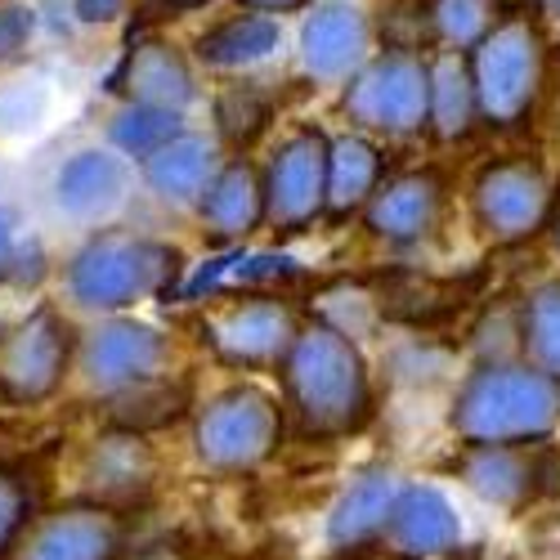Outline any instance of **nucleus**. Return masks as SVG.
Wrapping results in <instances>:
<instances>
[{
    "instance_id": "6ab92c4d",
    "label": "nucleus",
    "mask_w": 560,
    "mask_h": 560,
    "mask_svg": "<svg viewBox=\"0 0 560 560\" xmlns=\"http://www.w3.org/2000/svg\"><path fill=\"white\" fill-rule=\"evenodd\" d=\"M198 202H202V220L211 229V238L220 243L243 238V233H252L265 220V189H260V175L247 162L220 166Z\"/></svg>"
},
{
    "instance_id": "f257e3e1",
    "label": "nucleus",
    "mask_w": 560,
    "mask_h": 560,
    "mask_svg": "<svg viewBox=\"0 0 560 560\" xmlns=\"http://www.w3.org/2000/svg\"><path fill=\"white\" fill-rule=\"evenodd\" d=\"M283 386L310 435H346L368 417V372L350 337L328 323H314L310 332L283 354Z\"/></svg>"
},
{
    "instance_id": "5701e85b",
    "label": "nucleus",
    "mask_w": 560,
    "mask_h": 560,
    "mask_svg": "<svg viewBox=\"0 0 560 560\" xmlns=\"http://www.w3.org/2000/svg\"><path fill=\"white\" fill-rule=\"evenodd\" d=\"M382 179V153L368 144V139H337L328 144V189H323V207L332 215H350L354 207H363L377 194Z\"/></svg>"
},
{
    "instance_id": "f704fd0d",
    "label": "nucleus",
    "mask_w": 560,
    "mask_h": 560,
    "mask_svg": "<svg viewBox=\"0 0 560 560\" xmlns=\"http://www.w3.org/2000/svg\"><path fill=\"white\" fill-rule=\"evenodd\" d=\"M10 252H14V215L0 211V269L10 265Z\"/></svg>"
},
{
    "instance_id": "9b49d317",
    "label": "nucleus",
    "mask_w": 560,
    "mask_h": 560,
    "mask_svg": "<svg viewBox=\"0 0 560 560\" xmlns=\"http://www.w3.org/2000/svg\"><path fill=\"white\" fill-rule=\"evenodd\" d=\"M265 189V220L278 229H301L323 211V189H328V139L318 130L292 135L278 149Z\"/></svg>"
},
{
    "instance_id": "f3484780",
    "label": "nucleus",
    "mask_w": 560,
    "mask_h": 560,
    "mask_svg": "<svg viewBox=\"0 0 560 560\" xmlns=\"http://www.w3.org/2000/svg\"><path fill=\"white\" fill-rule=\"evenodd\" d=\"M126 184H130V166L117 153L85 149V153L68 158L63 171L55 175V198L68 215L95 220L126 198Z\"/></svg>"
},
{
    "instance_id": "f8f14e48",
    "label": "nucleus",
    "mask_w": 560,
    "mask_h": 560,
    "mask_svg": "<svg viewBox=\"0 0 560 560\" xmlns=\"http://www.w3.org/2000/svg\"><path fill=\"white\" fill-rule=\"evenodd\" d=\"M166 337L149 323H135V318H113L104 328L85 341L81 350V368L85 377L95 382L100 390H117L126 382H144L158 377V368L166 363Z\"/></svg>"
},
{
    "instance_id": "6e6552de",
    "label": "nucleus",
    "mask_w": 560,
    "mask_h": 560,
    "mask_svg": "<svg viewBox=\"0 0 560 560\" xmlns=\"http://www.w3.org/2000/svg\"><path fill=\"white\" fill-rule=\"evenodd\" d=\"M476 215L498 243H521L538 233L551 215V179L529 158H506L480 171Z\"/></svg>"
},
{
    "instance_id": "20e7f679",
    "label": "nucleus",
    "mask_w": 560,
    "mask_h": 560,
    "mask_svg": "<svg viewBox=\"0 0 560 560\" xmlns=\"http://www.w3.org/2000/svg\"><path fill=\"white\" fill-rule=\"evenodd\" d=\"M471 85H476V108L498 121L511 126L521 121L538 95L542 81V36L529 19H502L493 23L471 55Z\"/></svg>"
},
{
    "instance_id": "4be33fe9",
    "label": "nucleus",
    "mask_w": 560,
    "mask_h": 560,
    "mask_svg": "<svg viewBox=\"0 0 560 560\" xmlns=\"http://www.w3.org/2000/svg\"><path fill=\"white\" fill-rule=\"evenodd\" d=\"M476 117V85H471V68L457 50H444L427 63V121L435 126L440 139H457L466 135Z\"/></svg>"
},
{
    "instance_id": "c85d7f7f",
    "label": "nucleus",
    "mask_w": 560,
    "mask_h": 560,
    "mask_svg": "<svg viewBox=\"0 0 560 560\" xmlns=\"http://www.w3.org/2000/svg\"><path fill=\"white\" fill-rule=\"evenodd\" d=\"M215 121H220V135L229 139V144H252V139L269 126V100L260 95V90L252 85H233L220 95L215 104Z\"/></svg>"
},
{
    "instance_id": "aec40b11",
    "label": "nucleus",
    "mask_w": 560,
    "mask_h": 560,
    "mask_svg": "<svg viewBox=\"0 0 560 560\" xmlns=\"http://www.w3.org/2000/svg\"><path fill=\"white\" fill-rule=\"evenodd\" d=\"M466 296H471V283H457V278H431V273L377 278V305L386 318H399V323H440L457 314Z\"/></svg>"
},
{
    "instance_id": "f03ea898",
    "label": "nucleus",
    "mask_w": 560,
    "mask_h": 560,
    "mask_svg": "<svg viewBox=\"0 0 560 560\" xmlns=\"http://www.w3.org/2000/svg\"><path fill=\"white\" fill-rule=\"evenodd\" d=\"M556 422H560V377H551L542 368H506V363L480 368L462 386L453 408V427L471 448L538 440Z\"/></svg>"
},
{
    "instance_id": "1a4fd4ad",
    "label": "nucleus",
    "mask_w": 560,
    "mask_h": 560,
    "mask_svg": "<svg viewBox=\"0 0 560 560\" xmlns=\"http://www.w3.org/2000/svg\"><path fill=\"white\" fill-rule=\"evenodd\" d=\"M126 542V525L113 506L77 502L50 516H32L10 560H113Z\"/></svg>"
},
{
    "instance_id": "412c9836",
    "label": "nucleus",
    "mask_w": 560,
    "mask_h": 560,
    "mask_svg": "<svg viewBox=\"0 0 560 560\" xmlns=\"http://www.w3.org/2000/svg\"><path fill=\"white\" fill-rule=\"evenodd\" d=\"M390 506H395V476L390 471L359 476L341 493V502L332 506V516H328V542L332 547H350V551L368 547L372 538L386 529Z\"/></svg>"
},
{
    "instance_id": "58836bf2",
    "label": "nucleus",
    "mask_w": 560,
    "mask_h": 560,
    "mask_svg": "<svg viewBox=\"0 0 560 560\" xmlns=\"http://www.w3.org/2000/svg\"><path fill=\"white\" fill-rule=\"evenodd\" d=\"M551 10H556V14H560V0H551Z\"/></svg>"
},
{
    "instance_id": "393cba45",
    "label": "nucleus",
    "mask_w": 560,
    "mask_h": 560,
    "mask_svg": "<svg viewBox=\"0 0 560 560\" xmlns=\"http://www.w3.org/2000/svg\"><path fill=\"white\" fill-rule=\"evenodd\" d=\"M462 476L480 498H489L498 506H521L534 493V462L511 453V444L471 448V457L462 462Z\"/></svg>"
},
{
    "instance_id": "dca6fc26",
    "label": "nucleus",
    "mask_w": 560,
    "mask_h": 560,
    "mask_svg": "<svg viewBox=\"0 0 560 560\" xmlns=\"http://www.w3.org/2000/svg\"><path fill=\"white\" fill-rule=\"evenodd\" d=\"M215 171H220L215 144H211V139H202V135H184V130L144 158L149 189L162 194V198L175 202V207L198 202V198L207 194V184L215 179Z\"/></svg>"
},
{
    "instance_id": "7c9ffc66",
    "label": "nucleus",
    "mask_w": 560,
    "mask_h": 560,
    "mask_svg": "<svg viewBox=\"0 0 560 560\" xmlns=\"http://www.w3.org/2000/svg\"><path fill=\"white\" fill-rule=\"evenodd\" d=\"M36 516L32 511V489L19 471L0 466V556H10V547L19 542V534L27 529V521Z\"/></svg>"
},
{
    "instance_id": "72a5a7b5",
    "label": "nucleus",
    "mask_w": 560,
    "mask_h": 560,
    "mask_svg": "<svg viewBox=\"0 0 560 560\" xmlns=\"http://www.w3.org/2000/svg\"><path fill=\"white\" fill-rule=\"evenodd\" d=\"M126 10V0H77V14L85 23H113Z\"/></svg>"
},
{
    "instance_id": "4c0bfd02",
    "label": "nucleus",
    "mask_w": 560,
    "mask_h": 560,
    "mask_svg": "<svg viewBox=\"0 0 560 560\" xmlns=\"http://www.w3.org/2000/svg\"><path fill=\"white\" fill-rule=\"evenodd\" d=\"M551 229H556V247H560V207L551 202Z\"/></svg>"
},
{
    "instance_id": "e433bc0d",
    "label": "nucleus",
    "mask_w": 560,
    "mask_h": 560,
    "mask_svg": "<svg viewBox=\"0 0 560 560\" xmlns=\"http://www.w3.org/2000/svg\"><path fill=\"white\" fill-rule=\"evenodd\" d=\"M162 5H175V10H194V5H207V0H162Z\"/></svg>"
},
{
    "instance_id": "39448f33",
    "label": "nucleus",
    "mask_w": 560,
    "mask_h": 560,
    "mask_svg": "<svg viewBox=\"0 0 560 560\" xmlns=\"http://www.w3.org/2000/svg\"><path fill=\"white\" fill-rule=\"evenodd\" d=\"M72 359V328L55 305L32 310L23 323L0 332V399L40 404L50 399Z\"/></svg>"
},
{
    "instance_id": "9d476101",
    "label": "nucleus",
    "mask_w": 560,
    "mask_h": 560,
    "mask_svg": "<svg viewBox=\"0 0 560 560\" xmlns=\"http://www.w3.org/2000/svg\"><path fill=\"white\" fill-rule=\"evenodd\" d=\"M202 337L224 363L265 368L288 354V346L296 341V323L288 305H278L269 296H243L211 310L202 323Z\"/></svg>"
},
{
    "instance_id": "ea45409f",
    "label": "nucleus",
    "mask_w": 560,
    "mask_h": 560,
    "mask_svg": "<svg viewBox=\"0 0 560 560\" xmlns=\"http://www.w3.org/2000/svg\"><path fill=\"white\" fill-rule=\"evenodd\" d=\"M0 332H5V323H0Z\"/></svg>"
},
{
    "instance_id": "4468645a",
    "label": "nucleus",
    "mask_w": 560,
    "mask_h": 560,
    "mask_svg": "<svg viewBox=\"0 0 560 560\" xmlns=\"http://www.w3.org/2000/svg\"><path fill=\"white\" fill-rule=\"evenodd\" d=\"M113 90L130 104H149V108H171V113H184L194 104V77H189V63H184L171 45L162 40H144L121 59L117 77H113Z\"/></svg>"
},
{
    "instance_id": "bb28decb",
    "label": "nucleus",
    "mask_w": 560,
    "mask_h": 560,
    "mask_svg": "<svg viewBox=\"0 0 560 560\" xmlns=\"http://www.w3.org/2000/svg\"><path fill=\"white\" fill-rule=\"evenodd\" d=\"M521 341H525V354L534 359V368L560 377V278L556 283H542L529 296L525 318H521Z\"/></svg>"
},
{
    "instance_id": "ddd939ff",
    "label": "nucleus",
    "mask_w": 560,
    "mask_h": 560,
    "mask_svg": "<svg viewBox=\"0 0 560 560\" xmlns=\"http://www.w3.org/2000/svg\"><path fill=\"white\" fill-rule=\"evenodd\" d=\"M382 534L399 556H444L457 547L462 525H457L453 502L440 489L417 485L408 493H395V506Z\"/></svg>"
},
{
    "instance_id": "423d86ee",
    "label": "nucleus",
    "mask_w": 560,
    "mask_h": 560,
    "mask_svg": "<svg viewBox=\"0 0 560 560\" xmlns=\"http://www.w3.org/2000/svg\"><path fill=\"white\" fill-rule=\"evenodd\" d=\"M278 404L256 386L215 395L198 417V453L215 471H247L278 444Z\"/></svg>"
},
{
    "instance_id": "cd10ccee",
    "label": "nucleus",
    "mask_w": 560,
    "mask_h": 560,
    "mask_svg": "<svg viewBox=\"0 0 560 560\" xmlns=\"http://www.w3.org/2000/svg\"><path fill=\"white\" fill-rule=\"evenodd\" d=\"M184 126H179V113H171V108H149V104H130V108H121L117 117H113V144L121 149V153H130V158H139L144 162L153 149H162L166 139H175Z\"/></svg>"
},
{
    "instance_id": "2eb2a0df",
    "label": "nucleus",
    "mask_w": 560,
    "mask_h": 560,
    "mask_svg": "<svg viewBox=\"0 0 560 560\" xmlns=\"http://www.w3.org/2000/svg\"><path fill=\"white\" fill-rule=\"evenodd\" d=\"M368 50V19L363 10L354 5H318L301 32V59H305V72L323 77V81H337L346 77Z\"/></svg>"
},
{
    "instance_id": "a878e982",
    "label": "nucleus",
    "mask_w": 560,
    "mask_h": 560,
    "mask_svg": "<svg viewBox=\"0 0 560 560\" xmlns=\"http://www.w3.org/2000/svg\"><path fill=\"white\" fill-rule=\"evenodd\" d=\"M278 50V23L260 14L229 19L198 40V59L211 68H252Z\"/></svg>"
},
{
    "instance_id": "b1692460",
    "label": "nucleus",
    "mask_w": 560,
    "mask_h": 560,
    "mask_svg": "<svg viewBox=\"0 0 560 560\" xmlns=\"http://www.w3.org/2000/svg\"><path fill=\"white\" fill-rule=\"evenodd\" d=\"M189 408V390L179 382H162V377H144V382H126L113 390L108 399V422L126 435H139V431H158L166 422Z\"/></svg>"
},
{
    "instance_id": "a211bd4d",
    "label": "nucleus",
    "mask_w": 560,
    "mask_h": 560,
    "mask_svg": "<svg viewBox=\"0 0 560 560\" xmlns=\"http://www.w3.org/2000/svg\"><path fill=\"white\" fill-rule=\"evenodd\" d=\"M440 215V179L431 171H412L390 179L382 194L368 202V224L390 243H412L435 224Z\"/></svg>"
},
{
    "instance_id": "7ed1b4c3",
    "label": "nucleus",
    "mask_w": 560,
    "mask_h": 560,
    "mask_svg": "<svg viewBox=\"0 0 560 560\" xmlns=\"http://www.w3.org/2000/svg\"><path fill=\"white\" fill-rule=\"evenodd\" d=\"M179 273V252L153 238L108 229L95 233L68 265V292L85 310H121L139 296H166Z\"/></svg>"
},
{
    "instance_id": "c9c22d12",
    "label": "nucleus",
    "mask_w": 560,
    "mask_h": 560,
    "mask_svg": "<svg viewBox=\"0 0 560 560\" xmlns=\"http://www.w3.org/2000/svg\"><path fill=\"white\" fill-rule=\"evenodd\" d=\"M243 5H252V10H301L305 0H243Z\"/></svg>"
},
{
    "instance_id": "c756f323",
    "label": "nucleus",
    "mask_w": 560,
    "mask_h": 560,
    "mask_svg": "<svg viewBox=\"0 0 560 560\" xmlns=\"http://www.w3.org/2000/svg\"><path fill=\"white\" fill-rule=\"evenodd\" d=\"M493 5L498 0H435V32L457 45V50H466V45H476L489 27H493Z\"/></svg>"
},
{
    "instance_id": "473e14b6",
    "label": "nucleus",
    "mask_w": 560,
    "mask_h": 560,
    "mask_svg": "<svg viewBox=\"0 0 560 560\" xmlns=\"http://www.w3.org/2000/svg\"><path fill=\"white\" fill-rule=\"evenodd\" d=\"M534 493L560 498V453H542V457L534 462Z\"/></svg>"
},
{
    "instance_id": "2f4dec72",
    "label": "nucleus",
    "mask_w": 560,
    "mask_h": 560,
    "mask_svg": "<svg viewBox=\"0 0 560 560\" xmlns=\"http://www.w3.org/2000/svg\"><path fill=\"white\" fill-rule=\"evenodd\" d=\"M32 27H36V19L23 0H0V63H10L23 50Z\"/></svg>"
},
{
    "instance_id": "0eeeda50",
    "label": "nucleus",
    "mask_w": 560,
    "mask_h": 560,
    "mask_svg": "<svg viewBox=\"0 0 560 560\" xmlns=\"http://www.w3.org/2000/svg\"><path fill=\"white\" fill-rule=\"evenodd\" d=\"M346 113L372 130H417L427 126V63L408 50L372 59L346 90Z\"/></svg>"
}]
</instances>
